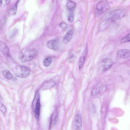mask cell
Returning <instances> with one entry per match:
<instances>
[{
	"label": "cell",
	"instance_id": "obj_13",
	"mask_svg": "<svg viewBox=\"0 0 130 130\" xmlns=\"http://www.w3.org/2000/svg\"><path fill=\"white\" fill-rule=\"evenodd\" d=\"M66 6L69 11H73L76 8V4L73 1L69 0L67 2Z\"/></svg>",
	"mask_w": 130,
	"mask_h": 130
},
{
	"label": "cell",
	"instance_id": "obj_9",
	"mask_svg": "<svg viewBox=\"0 0 130 130\" xmlns=\"http://www.w3.org/2000/svg\"><path fill=\"white\" fill-rule=\"evenodd\" d=\"M117 56L120 58H128L130 57V50L125 49L120 50L117 52Z\"/></svg>",
	"mask_w": 130,
	"mask_h": 130
},
{
	"label": "cell",
	"instance_id": "obj_24",
	"mask_svg": "<svg viewBox=\"0 0 130 130\" xmlns=\"http://www.w3.org/2000/svg\"><path fill=\"white\" fill-rule=\"evenodd\" d=\"M0 6H1L2 4V0H0Z\"/></svg>",
	"mask_w": 130,
	"mask_h": 130
},
{
	"label": "cell",
	"instance_id": "obj_3",
	"mask_svg": "<svg viewBox=\"0 0 130 130\" xmlns=\"http://www.w3.org/2000/svg\"><path fill=\"white\" fill-rule=\"evenodd\" d=\"M37 54V51L35 48L26 50L21 56V61L23 62L30 61L35 57Z\"/></svg>",
	"mask_w": 130,
	"mask_h": 130
},
{
	"label": "cell",
	"instance_id": "obj_12",
	"mask_svg": "<svg viewBox=\"0 0 130 130\" xmlns=\"http://www.w3.org/2000/svg\"><path fill=\"white\" fill-rule=\"evenodd\" d=\"M73 31L71 29L68 31L64 36L62 39V42L64 44H67L71 40L73 35Z\"/></svg>",
	"mask_w": 130,
	"mask_h": 130
},
{
	"label": "cell",
	"instance_id": "obj_11",
	"mask_svg": "<svg viewBox=\"0 0 130 130\" xmlns=\"http://www.w3.org/2000/svg\"><path fill=\"white\" fill-rule=\"evenodd\" d=\"M0 51L4 56H10L9 48L6 44L1 41L0 42Z\"/></svg>",
	"mask_w": 130,
	"mask_h": 130
},
{
	"label": "cell",
	"instance_id": "obj_20",
	"mask_svg": "<svg viewBox=\"0 0 130 130\" xmlns=\"http://www.w3.org/2000/svg\"><path fill=\"white\" fill-rule=\"evenodd\" d=\"M74 19V14L73 11H69L68 16V20L70 22H72Z\"/></svg>",
	"mask_w": 130,
	"mask_h": 130
},
{
	"label": "cell",
	"instance_id": "obj_5",
	"mask_svg": "<svg viewBox=\"0 0 130 130\" xmlns=\"http://www.w3.org/2000/svg\"><path fill=\"white\" fill-rule=\"evenodd\" d=\"M126 11L124 9H120L113 11L111 21H115L124 17L126 14Z\"/></svg>",
	"mask_w": 130,
	"mask_h": 130
},
{
	"label": "cell",
	"instance_id": "obj_21",
	"mask_svg": "<svg viewBox=\"0 0 130 130\" xmlns=\"http://www.w3.org/2000/svg\"><path fill=\"white\" fill-rule=\"evenodd\" d=\"M59 26L62 31H64L67 28V25L65 23L62 22L59 24Z\"/></svg>",
	"mask_w": 130,
	"mask_h": 130
},
{
	"label": "cell",
	"instance_id": "obj_10",
	"mask_svg": "<svg viewBox=\"0 0 130 130\" xmlns=\"http://www.w3.org/2000/svg\"><path fill=\"white\" fill-rule=\"evenodd\" d=\"M87 52L88 48L87 46H86L85 47L79 60L78 67L80 70L82 68L84 63L87 57Z\"/></svg>",
	"mask_w": 130,
	"mask_h": 130
},
{
	"label": "cell",
	"instance_id": "obj_23",
	"mask_svg": "<svg viewBox=\"0 0 130 130\" xmlns=\"http://www.w3.org/2000/svg\"><path fill=\"white\" fill-rule=\"evenodd\" d=\"M11 0H5L6 3L7 5H9L10 3Z\"/></svg>",
	"mask_w": 130,
	"mask_h": 130
},
{
	"label": "cell",
	"instance_id": "obj_4",
	"mask_svg": "<svg viewBox=\"0 0 130 130\" xmlns=\"http://www.w3.org/2000/svg\"><path fill=\"white\" fill-rule=\"evenodd\" d=\"M110 8L108 2L105 0H102L97 3L96 9L98 14L101 15L103 13L108 10Z\"/></svg>",
	"mask_w": 130,
	"mask_h": 130
},
{
	"label": "cell",
	"instance_id": "obj_16",
	"mask_svg": "<svg viewBox=\"0 0 130 130\" xmlns=\"http://www.w3.org/2000/svg\"><path fill=\"white\" fill-rule=\"evenodd\" d=\"M52 59L51 57H47L44 59L43 61V65L45 67H48L50 66L51 64Z\"/></svg>",
	"mask_w": 130,
	"mask_h": 130
},
{
	"label": "cell",
	"instance_id": "obj_2",
	"mask_svg": "<svg viewBox=\"0 0 130 130\" xmlns=\"http://www.w3.org/2000/svg\"><path fill=\"white\" fill-rule=\"evenodd\" d=\"M32 107L36 118H38L39 116L40 109V93L39 91L36 93L32 101Z\"/></svg>",
	"mask_w": 130,
	"mask_h": 130
},
{
	"label": "cell",
	"instance_id": "obj_1",
	"mask_svg": "<svg viewBox=\"0 0 130 130\" xmlns=\"http://www.w3.org/2000/svg\"><path fill=\"white\" fill-rule=\"evenodd\" d=\"M13 72L16 76L21 78H25L28 76L30 73L29 68L25 66L17 65L14 69Z\"/></svg>",
	"mask_w": 130,
	"mask_h": 130
},
{
	"label": "cell",
	"instance_id": "obj_7",
	"mask_svg": "<svg viewBox=\"0 0 130 130\" xmlns=\"http://www.w3.org/2000/svg\"><path fill=\"white\" fill-rule=\"evenodd\" d=\"M59 43L57 39H52L48 41L46 46L48 48L53 50H58L59 48Z\"/></svg>",
	"mask_w": 130,
	"mask_h": 130
},
{
	"label": "cell",
	"instance_id": "obj_6",
	"mask_svg": "<svg viewBox=\"0 0 130 130\" xmlns=\"http://www.w3.org/2000/svg\"><path fill=\"white\" fill-rule=\"evenodd\" d=\"M82 119L79 111L77 112L75 116L74 123V128L75 130H81L82 127Z\"/></svg>",
	"mask_w": 130,
	"mask_h": 130
},
{
	"label": "cell",
	"instance_id": "obj_14",
	"mask_svg": "<svg viewBox=\"0 0 130 130\" xmlns=\"http://www.w3.org/2000/svg\"><path fill=\"white\" fill-rule=\"evenodd\" d=\"M58 118L57 113L55 112L52 115L51 118L50 122V126L55 124L57 121Z\"/></svg>",
	"mask_w": 130,
	"mask_h": 130
},
{
	"label": "cell",
	"instance_id": "obj_15",
	"mask_svg": "<svg viewBox=\"0 0 130 130\" xmlns=\"http://www.w3.org/2000/svg\"><path fill=\"white\" fill-rule=\"evenodd\" d=\"M4 77L8 80H11L13 78V75L11 72L8 70H5L2 72Z\"/></svg>",
	"mask_w": 130,
	"mask_h": 130
},
{
	"label": "cell",
	"instance_id": "obj_22",
	"mask_svg": "<svg viewBox=\"0 0 130 130\" xmlns=\"http://www.w3.org/2000/svg\"><path fill=\"white\" fill-rule=\"evenodd\" d=\"M0 110L3 113H5L6 112L7 110L4 104H2L0 108Z\"/></svg>",
	"mask_w": 130,
	"mask_h": 130
},
{
	"label": "cell",
	"instance_id": "obj_8",
	"mask_svg": "<svg viewBox=\"0 0 130 130\" xmlns=\"http://www.w3.org/2000/svg\"><path fill=\"white\" fill-rule=\"evenodd\" d=\"M112 62L109 58H105L102 60L101 62V66L104 71L110 69L112 65Z\"/></svg>",
	"mask_w": 130,
	"mask_h": 130
},
{
	"label": "cell",
	"instance_id": "obj_18",
	"mask_svg": "<svg viewBox=\"0 0 130 130\" xmlns=\"http://www.w3.org/2000/svg\"><path fill=\"white\" fill-rule=\"evenodd\" d=\"M120 41L122 43L130 42V33L122 37Z\"/></svg>",
	"mask_w": 130,
	"mask_h": 130
},
{
	"label": "cell",
	"instance_id": "obj_17",
	"mask_svg": "<svg viewBox=\"0 0 130 130\" xmlns=\"http://www.w3.org/2000/svg\"><path fill=\"white\" fill-rule=\"evenodd\" d=\"M100 91V88L99 85H97L94 86L92 89V96H95L97 95L99 93Z\"/></svg>",
	"mask_w": 130,
	"mask_h": 130
},
{
	"label": "cell",
	"instance_id": "obj_19",
	"mask_svg": "<svg viewBox=\"0 0 130 130\" xmlns=\"http://www.w3.org/2000/svg\"><path fill=\"white\" fill-rule=\"evenodd\" d=\"M17 8V3L14 6L11 8L9 10V13L10 15H14L16 14Z\"/></svg>",
	"mask_w": 130,
	"mask_h": 130
}]
</instances>
